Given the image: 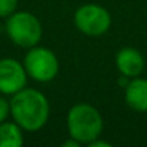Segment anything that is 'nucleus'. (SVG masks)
Returning <instances> with one entry per match:
<instances>
[{
    "label": "nucleus",
    "mask_w": 147,
    "mask_h": 147,
    "mask_svg": "<svg viewBox=\"0 0 147 147\" xmlns=\"http://www.w3.org/2000/svg\"><path fill=\"white\" fill-rule=\"evenodd\" d=\"M49 101L38 90L23 88L10 100V114L22 130L38 131L49 118Z\"/></svg>",
    "instance_id": "nucleus-1"
},
{
    "label": "nucleus",
    "mask_w": 147,
    "mask_h": 147,
    "mask_svg": "<svg viewBox=\"0 0 147 147\" xmlns=\"http://www.w3.org/2000/svg\"><path fill=\"white\" fill-rule=\"evenodd\" d=\"M66 127L69 137L81 144H90L102 133L104 121L101 113L91 104L80 102L71 107L66 115Z\"/></svg>",
    "instance_id": "nucleus-2"
},
{
    "label": "nucleus",
    "mask_w": 147,
    "mask_h": 147,
    "mask_svg": "<svg viewBox=\"0 0 147 147\" xmlns=\"http://www.w3.org/2000/svg\"><path fill=\"white\" fill-rule=\"evenodd\" d=\"M6 32L10 40L20 48L36 46L43 35L39 19L29 12H15L6 20Z\"/></svg>",
    "instance_id": "nucleus-3"
},
{
    "label": "nucleus",
    "mask_w": 147,
    "mask_h": 147,
    "mask_svg": "<svg viewBox=\"0 0 147 147\" xmlns=\"http://www.w3.org/2000/svg\"><path fill=\"white\" fill-rule=\"evenodd\" d=\"M23 66L28 72V77L38 82H51L59 72V61L55 52L38 45L29 48Z\"/></svg>",
    "instance_id": "nucleus-4"
},
{
    "label": "nucleus",
    "mask_w": 147,
    "mask_h": 147,
    "mask_svg": "<svg viewBox=\"0 0 147 147\" xmlns=\"http://www.w3.org/2000/svg\"><path fill=\"white\" fill-rule=\"evenodd\" d=\"M111 15L110 12L97 3H87L77 9L74 15V23L77 29L87 36H101L107 33L111 28Z\"/></svg>",
    "instance_id": "nucleus-5"
},
{
    "label": "nucleus",
    "mask_w": 147,
    "mask_h": 147,
    "mask_svg": "<svg viewBox=\"0 0 147 147\" xmlns=\"http://www.w3.org/2000/svg\"><path fill=\"white\" fill-rule=\"evenodd\" d=\"M28 72L16 59H0V92L5 95H15L26 87Z\"/></svg>",
    "instance_id": "nucleus-6"
},
{
    "label": "nucleus",
    "mask_w": 147,
    "mask_h": 147,
    "mask_svg": "<svg viewBox=\"0 0 147 147\" xmlns=\"http://www.w3.org/2000/svg\"><path fill=\"white\" fill-rule=\"evenodd\" d=\"M144 58L141 52L136 48H123L115 55V65L117 69L124 78H136L144 69Z\"/></svg>",
    "instance_id": "nucleus-7"
},
{
    "label": "nucleus",
    "mask_w": 147,
    "mask_h": 147,
    "mask_svg": "<svg viewBox=\"0 0 147 147\" xmlns=\"http://www.w3.org/2000/svg\"><path fill=\"white\" fill-rule=\"evenodd\" d=\"M124 98L127 105L137 111L146 113L147 111V80L136 77L130 78L124 90Z\"/></svg>",
    "instance_id": "nucleus-8"
},
{
    "label": "nucleus",
    "mask_w": 147,
    "mask_h": 147,
    "mask_svg": "<svg viewBox=\"0 0 147 147\" xmlns=\"http://www.w3.org/2000/svg\"><path fill=\"white\" fill-rule=\"evenodd\" d=\"M22 144L23 133L18 123H0V147H20Z\"/></svg>",
    "instance_id": "nucleus-9"
},
{
    "label": "nucleus",
    "mask_w": 147,
    "mask_h": 147,
    "mask_svg": "<svg viewBox=\"0 0 147 147\" xmlns=\"http://www.w3.org/2000/svg\"><path fill=\"white\" fill-rule=\"evenodd\" d=\"M18 9V0H0V18H9Z\"/></svg>",
    "instance_id": "nucleus-10"
},
{
    "label": "nucleus",
    "mask_w": 147,
    "mask_h": 147,
    "mask_svg": "<svg viewBox=\"0 0 147 147\" xmlns=\"http://www.w3.org/2000/svg\"><path fill=\"white\" fill-rule=\"evenodd\" d=\"M9 114H10V102L0 97V123L6 121Z\"/></svg>",
    "instance_id": "nucleus-11"
},
{
    "label": "nucleus",
    "mask_w": 147,
    "mask_h": 147,
    "mask_svg": "<svg viewBox=\"0 0 147 147\" xmlns=\"http://www.w3.org/2000/svg\"><path fill=\"white\" fill-rule=\"evenodd\" d=\"M98 138H100V137H98ZM98 138L92 140V141H91V143H90L88 146H94V147H100V146H104V147H110V143H108V141H102V140L100 141Z\"/></svg>",
    "instance_id": "nucleus-12"
},
{
    "label": "nucleus",
    "mask_w": 147,
    "mask_h": 147,
    "mask_svg": "<svg viewBox=\"0 0 147 147\" xmlns=\"http://www.w3.org/2000/svg\"><path fill=\"white\" fill-rule=\"evenodd\" d=\"M80 144H81L80 141H77L75 138H72V137H71V140H69V141H65L62 146H63V147H78Z\"/></svg>",
    "instance_id": "nucleus-13"
}]
</instances>
